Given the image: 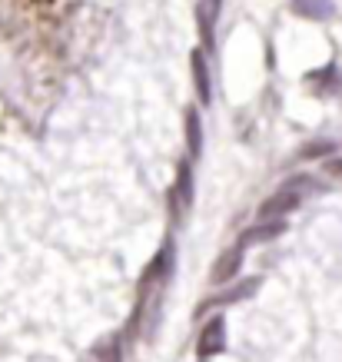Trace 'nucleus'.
Returning <instances> with one entry per match:
<instances>
[{"label": "nucleus", "mask_w": 342, "mask_h": 362, "mask_svg": "<svg viewBox=\"0 0 342 362\" xmlns=\"http://www.w3.org/2000/svg\"><path fill=\"white\" fill-rule=\"evenodd\" d=\"M312 187H316V183H312L309 176H296V180L283 183L276 193H269V199L259 203V220H279V216L293 213V209L302 203L306 189H312Z\"/></svg>", "instance_id": "1"}, {"label": "nucleus", "mask_w": 342, "mask_h": 362, "mask_svg": "<svg viewBox=\"0 0 342 362\" xmlns=\"http://www.w3.org/2000/svg\"><path fill=\"white\" fill-rule=\"evenodd\" d=\"M243 259H246V250L240 243L232 250L220 252L210 269V283H230V279H236V273H243Z\"/></svg>", "instance_id": "2"}, {"label": "nucleus", "mask_w": 342, "mask_h": 362, "mask_svg": "<svg viewBox=\"0 0 342 362\" xmlns=\"http://www.w3.org/2000/svg\"><path fill=\"white\" fill-rule=\"evenodd\" d=\"M223 349H226V319L213 316L210 322L203 326V332H199L196 352L203 359H210V356H216V352H223Z\"/></svg>", "instance_id": "3"}, {"label": "nucleus", "mask_w": 342, "mask_h": 362, "mask_svg": "<svg viewBox=\"0 0 342 362\" xmlns=\"http://www.w3.org/2000/svg\"><path fill=\"white\" fill-rule=\"evenodd\" d=\"M189 70H193V83H196L199 103L210 107L213 103V83H210V66H206V54H203V50H193V54H189Z\"/></svg>", "instance_id": "4"}, {"label": "nucleus", "mask_w": 342, "mask_h": 362, "mask_svg": "<svg viewBox=\"0 0 342 362\" xmlns=\"http://www.w3.org/2000/svg\"><path fill=\"white\" fill-rule=\"evenodd\" d=\"M189 206H193V166L189 160H183L177 170V187H173V209L183 213Z\"/></svg>", "instance_id": "5"}, {"label": "nucleus", "mask_w": 342, "mask_h": 362, "mask_svg": "<svg viewBox=\"0 0 342 362\" xmlns=\"http://www.w3.org/2000/svg\"><path fill=\"white\" fill-rule=\"evenodd\" d=\"M286 233V223H279V220H259L256 226H249V230L240 236V246H256V243H269V240H276V236H283Z\"/></svg>", "instance_id": "6"}, {"label": "nucleus", "mask_w": 342, "mask_h": 362, "mask_svg": "<svg viewBox=\"0 0 342 362\" xmlns=\"http://www.w3.org/2000/svg\"><path fill=\"white\" fill-rule=\"evenodd\" d=\"M256 289H259V279L253 276V279H246V283H240V286H232V289H226L223 296L206 299V303L199 306V313H206V309H213V306H226V303H240V299H253Z\"/></svg>", "instance_id": "7"}, {"label": "nucleus", "mask_w": 342, "mask_h": 362, "mask_svg": "<svg viewBox=\"0 0 342 362\" xmlns=\"http://www.w3.org/2000/svg\"><path fill=\"white\" fill-rule=\"evenodd\" d=\"M220 4L223 0H199L196 7V23H199V33H203V44L213 47V27L220 21Z\"/></svg>", "instance_id": "8"}, {"label": "nucleus", "mask_w": 342, "mask_h": 362, "mask_svg": "<svg viewBox=\"0 0 342 362\" xmlns=\"http://www.w3.org/2000/svg\"><path fill=\"white\" fill-rule=\"evenodd\" d=\"M293 11L306 21H332L336 17V4L332 0H293Z\"/></svg>", "instance_id": "9"}, {"label": "nucleus", "mask_w": 342, "mask_h": 362, "mask_svg": "<svg viewBox=\"0 0 342 362\" xmlns=\"http://www.w3.org/2000/svg\"><path fill=\"white\" fill-rule=\"evenodd\" d=\"M183 127H187L189 156H199V150H203V120H199V110H193V107H189L187 117H183Z\"/></svg>", "instance_id": "10"}, {"label": "nucleus", "mask_w": 342, "mask_h": 362, "mask_svg": "<svg viewBox=\"0 0 342 362\" xmlns=\"http://www.w3.org/2000/svg\"><path fill=\"white\" fill-rule=\"evenodd\" d=\"M93 359L97 362H123V352H120V336H110V339H103L93 349Z\"/></svg>", "instance_id": "11"}, {"label": "nucleus", "mask_w": 342, "mask_h": 362, "mask_svg": "<svg viewBox=\"0 0 342 362\" xmlns=\"http://www.w3.org/2000/svg\"><path fill=\"white\" fill-rule=\"evenodd\" d=\"M326 153H332V143H312V146H306L302 150V156L309 160V156H326Z\"/></svg>", "instance_id": "12"}, {"label": "nucleus", "mask_w": 342, "mask_h": 362, "mask_svg": "<svg viewBox=\"0 0 342 362\" xmlns=\"http://www.w3.org/2000/svg\"><path fill=\"white\" fill-rule=\"evenodd\" d=\"M326 170H329L332 176H339V180H342V160H329V163H326Z\"/></svg>", "instance_id": "13"}]
</instances>
